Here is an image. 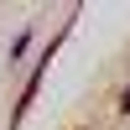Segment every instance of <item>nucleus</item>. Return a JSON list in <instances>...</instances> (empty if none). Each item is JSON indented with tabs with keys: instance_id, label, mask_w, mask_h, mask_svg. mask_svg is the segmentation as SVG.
Masks as SVG:
<instances>
[{
	"instance_id": "obj_1",
	"label": "nucleus",
	"mask_w": 130,
	"mask_h": 130,
	"mask_svg": "<svg viewBox=\"0 0 130 130\" xmlns=\"http://www.w3.org/2000/svg\"><path fill=\"white\" fill-rule=\"evenodd\" d=\"M120 109H130V89H125V99H120Z\"/></svg>"
}]
</instances>
